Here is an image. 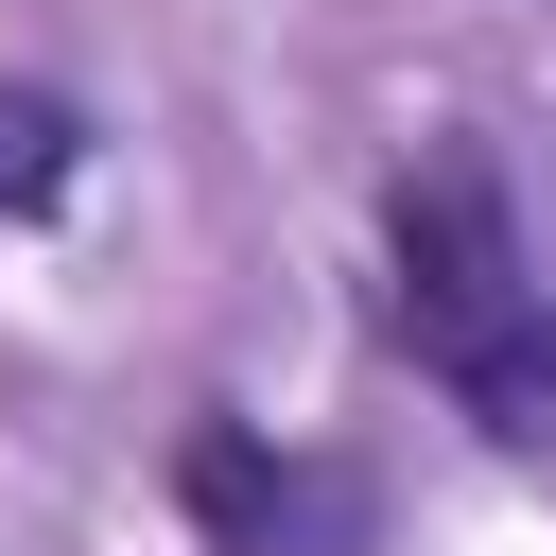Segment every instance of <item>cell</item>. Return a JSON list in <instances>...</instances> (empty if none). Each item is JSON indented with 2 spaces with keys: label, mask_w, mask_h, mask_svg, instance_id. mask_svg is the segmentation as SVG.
Here are the masks:
<instances>
[{
  "label": "cell",
  "mask_w": 556,
  "mask_h": 556,
  "mask_svg": "<svg viewBox=\"0 0 556 556\" xmlns=\"http://www.w3.org/2000/svg\"><path fill=\"white\" fill-rule=\"evenodd\" d=\"M382 243H400V330H417V365H434L504 452H539V434H556V295H539V261H521L504 156H486V139H417Z\"/></svg>",
  "instance_id": "6da1fadb"
},
{
  "label": "cell",
  "mask_w": 556,
  "mask_h": 556,
  "mask_svg": "<svg viewBox=\"0 0 556 556\" xmlns=\"http://www.w3.org/2000/svg\"><path fill=\"white\" fill-rule=\"evenodd\" d=\"M174 486H191V539H208V556H330V539H348V486L278 469V452H261V434H226V417L191 434V469H174Z\"/></svg>",
  "instance_id": "7a4b0ae2"
},
{
  "label": "cell",
  "mask_w": 556,
  "mask_h": 556,
  "mask_svg": "<svg viewBox=\"0 0 556 556\" xmlns=\"http://www.w3.org/2000/svg\"><path fill=\"white\" fill-rule=\"evenodd\" d=\"M70 156H87V122H70L52 87H0V208H52Z\"/></svg>",
  "instance_id": "3957f363"
}]
</instances>
